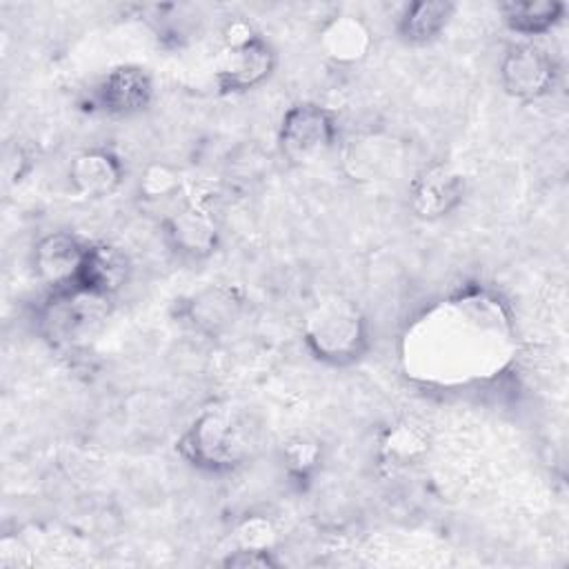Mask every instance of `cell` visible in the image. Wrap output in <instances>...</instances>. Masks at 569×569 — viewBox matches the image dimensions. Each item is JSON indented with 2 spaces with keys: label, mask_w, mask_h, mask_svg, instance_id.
<instances>
[{
  "label": "cell",
  "mask_w": 569,
  "mask_h": 569,
  "mask_svg": "<svg viewBox=\"0 0 569 569\" xmlns=\"http://www.w3.org/2000/svg\"><path fill=\"white\" fill-rule=\"evenodd\" d=\"M509 327L502 307L487 293L442 300L418 318L405 336L411 376L438 385H462L502 367Z\"/></svg>",
  "instance_id": "6da1fadb"
},
{
  "label": "cell",
  "mask_w": 569,
  "mask_h": 569,
  "mask_svg": "<svg viewBox=\"0 0 569 569\" xmlns=\"http://www.w3.org/2000/svg\"><path fill=\"white\" fill-rule=\"evenodd\" d=\"M260 431L238 407L218 402L202 409L176 442V451L191 467L209 473L236 471L258 449Z\"/></svg>",
  "instance_id": "7a4b0ae2"
},
{
  "label": "cell",
  "mask_w": 569,
  "mask_h": 569,
  "mask_svg": "<svg viewBox=\"0 0 569 569\" xmlns=\"http://www.w3.org/2000/svg\"><path fill=\"white\" fill-rule=\"evenodd\" d=\"M302 340L316 360L331 367H347L369 351V320L358 302L340 293H329L307 309Z\"/></svg>",
  "instance_id": "3957f363"
},
{
  "label": "cell",
  "mask_w": 569,
  "mask_h": 569,
  "mask_svg": "<svg viewBox=\"0 0 569 569\" xmlns=\"http://www.w3.org/2000/svg\"><path fill=\"white\" fill-rule=\"evenodd\" d=\"M111 309L113 298L69 284L51 289L36 313V327L51 347L78 349L102 331Z\"/></svg>",
  "instance_id": "277c9868"
},
{
  "label": "cell",
  "mask_w": 569,
  "mask_h": 569,
  "mask_svg": "<svg viewBox=\"0 0 569 569\" xmlns=\"http://www.w3.org/2000/svg\"><path fill=\"white\" fill-rule=\"evenodd\" d=\"M338 138V122L331 109L318 102L291 104L278 129V147L291 164H309L322 158Z\"/></svg>",
  "instance_id": "5b68a950"
},
{
  "label": "cell",
  "mask_w": 569,
  "mask_h": 569,
  "mask_svg": "<svg viewBox=\"0 0 569 569\" xmlns=\"http://www.w3.org/2000/svg\"><path fill=\"white\" fill-rule=\"evenodd\" d=\"M502 89L522 102L549 96L558 82V62L536 42L509 44L500 62Z\"/></svg>",
  "instance_id": "8992f818"
},
{
  "label": "cell",
  "mask_w": 569,
  "mask_h": 569,
  "mask_svg": "<svg viewBox=\"0 0 569 569\" xmlns=\"http://www.w3.org/2000/svg\"><path fill=\"white\" fill-rule=\"evenodd\" d=\"M276 69L273 47L258 33L242 44H222L213 64L220 93H242L262 84Z\"/></svg>",
  "instance_id": "52a82bcc"
},
{
  "label": "cell",
  "mask_w": 569,
  "mask_h": 569,
  "mask_svg": "<svg viewBox=\"0 0 569 569\" xmlns=\"http://www.w3.org/2000/svg\"><path fill=\"white\" fill-rule=\"evenodd\" d=\"M465 176L447 162L422 167L409 182V207L420 220H440L465 200Z\"/></svg>",
  "instance_id": "ba28073f"
},
{
  "label": "cell",
  "mask_w": 569,
  "mask_h": 569,
  "mask_svg": "<svg viewBox=\"0 0 569 569\" xmlns=\"http://www.w3.org/2000/svg\"><path fill=\"white\" fill-rule=\"evenodd\" d=\"M162 236L171 251L189 260H204L213 256L220 242L213 216L191 198H184L162 218Z\"/></svg>",
  "instance_id": "9c48e42d"
},
{
  "label": "cell",
  "mask_w": 569,
  "mask_h": 569,
  "mask_svg": "<svg viewBox=\"0 0 569 569\" xmlns=\"http://www.w3.org/2000/svg\"><path fill=\"white\" fill-rule=\"evenodd\" d=\"M244 296L231 284H211L180 300V318L202 336H220L240 316Z\"/></svg>",
  "instance_id": "30bf717a"
},
{
  "label": "cell",
  "mask_w": 569,
  "mask_h": 569,
  "mask_svg": "<svg viewBox=\"0 0 569 569\" xmlns=\"http://www.w3.org/2000/svg\"><path fill=\"white\" fill-rule=\"evenodd\" d=\"M89 242L69 231H53L42 236L31 253L36 276L51 289L76 282Z\"/></svg>",
  "instance_id": "8fae6325"
},
{
  "label": "cell",
  "mask_w": 569,
  "mask_h": 569,
  "mask_svg": "<svg viewBox=\"0 0 569 569\" xmlns=\"http://www.w3.org/2000/svg\"><path fill=\"white\" fill-rule=\"evenodd\" d=\"M153 100V80L138 64L113 67L98 87V102L111 116H136Z\"/></svg>",
  "instance_id": "7c38bea8"
},
{
  "label": "cell",
  "mask_w": 569,
  "mask_h": 569,
  "mask_svg": "<svg viewBox=\"0 0 569 569\" xmlns=\"http://www.w3.org/2000/svg\"><path fill=\"white\" fill-rule=\"evenodd\" d=\"M318 44L327 60L340 67H351L371 53L373 33L362 18L336 13L320 27Z\"/></svg>",
  "instance_id": "4fadbf2b"
},
{
  "label": "cell",
  "mask_w": 569,
  "mask_h": 569,
  "mask_svg": "<svg viewBox=\"0 0 569 569\" xmlns=\"http://www.w3.org/2000/svg\"><path fill=\"white\" fill-rule=\"evenodd\" d=\"M124 178L122 160L104 147L80 151L69 164V182L76 193L84 198L111 196Z\"/></svg>",
  "instance_id": "5bb4252c"
},
{
  "label": "cell",
  "mask_w": 569,
  "mask_h": 569,
  "mask_svg": "<svg viewBox=\"0 0 569 569\" xmlns=\"http://www.w3.org/2000/svg\"><path fill=\"white\" fill-rule=\"evenodd\" d=\"M131 276L129 256L109 242H89L80 273L73 284L113 298Z\"/></svg>",
  "instance_id": "9a60e30c"
},
{
  "label": "cell",
  "mask_w": 569,
  "mask_h": 569,
  "mask_svg": "<svg viewBox=\"0 0 569 569\" xmlns=\"http://www.w3.org/2000/svg\"><path fill=\"white\" fill-rule=\"evenodd\" d=\"M456 13V4L449 0H416L409 2L396 24L398 38L405 44L422 47L433 42Z\"/></svg>",
  "instance_id": "2e32d148"
},
{
  "label": "cell",
  "mask_w": 569,
  "mask_h": 569,
  "mask_svg": "<svg viewBox=\"0 0 569 569\" xmlns=\"http://www.w3.org/2000/svg\"><path fill=\"white\" fill-rule=\"evenodd\" d=\"M345 164L358 180H385L400 164V151L391 138L369 133L347 147Z\"/></svg>",
  "instance_id": "e0dca14e"
},
{
  "label": "cell",
  "mask_w": 569,
  "mask_h": 569,
  "mask_svg": "<svg viewBox=\"0 0 569 569\" xmlns=\"http://www.w3.org/2000/svg\"><path fill=\"white\" fill-rule=\"evenodd\" d=\"M565 4L558 0H511L500 4L507 29L525 38L545 36L565 18Z\"/></svg>",
  "instance_id": "ac0fdd59"
},
{
  "label": "cell",
  "mask_w": 569,
  "mask_h": 569,
  "mask_svg": "<svg viewBox=\"0 0 569 569\" xmlns=\"http://www.w3.org/2000/svg\"><path fill=\"white\" fill-rule=\"evenodd\" d=\"M429 449L427 431L411 422V420H398L389 425L378 445V453L382 465L387 467H407L411 462H418Z\"/></svg>",
  "instance_id": "d6986e66"
},
{
  "label": "cell",
  "mask_w": 569,
  "mask_h": 569,
  "mask_svg": "<svg viewBox=\"0 0 569 569\" xmlns=\"http://www.w3.org/2000/svg\"><path fill=\"white\" fill-rule=\"evenodd\" d=\"M138 198L147 207L169 204L171 213L187 198L180 171L164 162L149 164L138 178Z\"/></svg>",
  "instance_id": "ffe728a7"
},
{
  "label": "cell",
  "mask_w": 569,
  "mask_h": 569,
  "mask_svg": "<svg viewBox=\"0 0 569 569\" xmlns=\"http://www.w3.org/2000/svg\"><path fill=\"white\" fill-rule=\"evenodd\" d=\"M284 473L298 482H309L322 467V445L311 436H293L280 449Z\"/></svg>",
  "instance_id": "44dd1931"
},
{
  "label": "cell",
  "mask_w": 569,
  "mask_h": 569,
  "mask_svg": "<svg viewBox=\"0 0 569 569\" xmlns=\"http://www.w3.org/2000/svg\"><path fill=\"white\" fill-rule=\"evenodd\" d=\"M276 538H278V531L267 516L242 518L233 533L236 547H247V549H273Z\"/></svg>",
  "instance_id": "7402d4cb"
},
{
  "label": "cell",
  "mask_w": 569,
  "mask_h": 569,
  "mask_svg": "<svg viewBox=\"0 0 569 569\" xmlns=\"http://www.w3.org/2000/svg\"><path fill=\"white\" fill-rule=\"evenodd\" d=\"M36 164V151L31 144L16 140L11 144H7L4 149V162H2V171L7 182H20Z\"/></svg>",
  "instance_id": "603a6c76"
},
{
  "label": "cell",
  "mask_w": 569,
  "mask_h": 569,
  "mask_svg": "<svg viewBox=\"0 0 569 569\" xmlns=\"http://www.w3.org/2000/svg\"><path fill=\"white\" fill-rule=\"evenodd\" d=\"M220 565L229 569H273V567H280V560L276 558L273 549L236 547L222 558Z\"/></svg>",
  "instance_id": "cb8c5ba5"
}]
</instances>
